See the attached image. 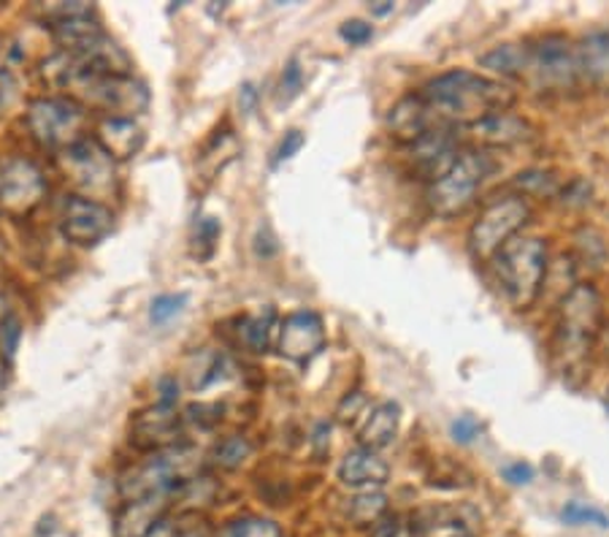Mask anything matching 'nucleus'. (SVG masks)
I'll return each mask as SVG.
<instances>
[{"label":"nucleus","instance_id":"obj_12","mask_svg":"<svg viewBox=\"0 0 609 537\" xmlns=\"http://www.w3.org/2000/svg\"><path fill=\"white\" fill-rule=\"evenodd\" d=\"M43 185L41 171L36 169L30 160H11L0 171V207L11 215H28L30 209H36L43 199Z\"/></svg>","mask_w":609,"mask_h":537},{"label":"nucleus","instance_id":"obj_45","mask_svg":"<svg viewBox=\"0 0 609 537\" xmlns=\"http://www.w3.org/2000/svg\"><path fill=\"white\" fill-rule=\"evenodd\" d=\"M173 537H211V535L203 527H198V529H184V533H179V535H173Z\"/></svg>","mask_w":609,"mask_h":537},{"label":"nucleus","instance_id":"obj_39","mask_svg":"<svg viewBox=\"0 0 609 537\" xmlns=\"http://www.w3.org/2000/svg\"><path fill=\"white\" fill-rule=\"evenodd\" d=\"M505 478L512 486H528L533 480V467L528 461H515V465L505 467Z\"/></svg>","mask_w":609,"mask_h":537},{"label":"nucleus","instance_id":"obj_3","mask_svg":"<svg viewBox=\"0 0 609 537\" xmlns=\"http://www.w3.org/2000/svg\"><path fill=\"white\" fill-rule=\"evenodd\" d=\"M493 269L515 310H528L539 299L547 275V245L539 237H515L496 252Z\"/></svg>","mask_w":609,"mask_h":537},{"label":"nucleus","instance_id":"obj_7","mask_svg":"<svg viewBox=\"0 0 609 537\" xmlns=\"http://www.w3.org/2000/svg\"><path fill=\"white\" fill-rule=\"evenodd\" d=\"M528 218H531V207H528L523 196H505V199L490 201L469 231L471 256L477 261H493L496 252L509 239L518 237Z\"/></svg>","mask_w":609,"mask_h":537},{"label":"nucleus","instance_id":"obj_29","mask_svg":"<svg viewBox=\"0 0 609 537\" xmlns=\"http://www.w3.org/2000/svg\"><path fill=\"white\" fill-rule=\"evenodd\" d=\"M515 185L523 190V196H539V199H545V196L550 199L558 193V179L547 171H523L515 179Z\"/></svg>","mask_w":609,"mask_h":537},{"label":"nucleus","instance_id":"obj_16","mask_svg":"<svg viewBox=\"0 0 609 537\" xmlns=\"http://www.w3.org/2000/svg\"><path fill=\"white\" fill-rule=\"evenodd\" d=\"M390 467L377 450L369 448H356L341 459L339 465V480L347 486V489H379V486L388 480Z\"/></svg>","mask_w":609,"mask_h":537},{"label":"nucleus","instance_id":"obj_14","mask_svg":"<svg viewBox=\"0 0 609 537\" xmlns=\"http://www.w3.org/2000/svg\"><path fill=\"white\" fill-rule=\"evenodd\" d=\"M171 505V494H147L139 499H126L114 518V537H152L163 524L166 510Z\"/></svg>","mask_w":609,"mask_h":537},{"label":"nucleus","instance_id":"obj_21","mask_svg":"<svg viewBox=\"0 0 609 537\" xmlns=\"http://www.w3.org/2000/svg\"><path fill=\"white\" fill-rule=\"evenodd\" d=\"M401 424V407L396 402H379L371 407L366 416L363 426H360V446L369 450H382L399 435Z\"/></svg>","mask_w":609,"mask_h":537},{"label":"nucleus","instance_id":"obj_18","mask_svg":"<svg viewBox=\"0 0 609 537\" xmlns=\"http://www.w3.org/2000/svg\"><path fill=\"white\" fill-rule=\"evenodd\" d=\"M580 79L599 90H609V28L590 30L575 47Z\"/></svg>","mask_w":609,"mask_h":537},{"label":"nucleus","instance_id":"obj_11","mask_svg":"<svg viewBox=\"0 0 609 537\" xmlns=\"http://www.w3.org/2000/svg\"><path fill=\"white\" fill-rule=\"evenodd\" d=\"M60 228H63L68 242L90 247L109 237L111 228H114V215L101 201L84 199V196H71L66 201Z\"/></svg>","mask_w":609,"mask_h":537},{"label":"nucleus","instance_id":"obj_20","mask_svg":"<svg viewBox=\"0 0 609 537\" xmlns=\"http://www.w3.org/2000/svg\"><path fill=\"white\" fill-rule=\"evenodd\" d=\"M437 117L431 115V109L426 107V101H422L420 96H407L401 98L399 103H396L393 109H390L388 115V128L393 131L399 139L403 141H418L422 133H428L431 128H437Z\"/></svg>","mask_w":609,"mask_h":537},{"label":"nucleus","instance_id":"obj_43","mask_svg":"<svg viewBox=\"0 0 609 537\" xmlns=\"http://www.w3.org/2000/svg\"><path fill=\"white\" fill-rule=\"evenodd\" d=\"M396 533H399V521L396 518H379L375 529H371V537H396Z\"/></svg>","mask_w":609,"mask_h":537},{"label":"nucleus","instance_id":"obj_17","mask_svg":"<svg viewBox=\"0 0 609 537\" xmlns=\"http://www.w3.org/2000/svg\"><path fill=\"white\" fill-rule=\"evenodd\" d=\"M469 131L477 141H482V145H490V147L523 145V141L533 139V133H537L531 122H528L526 117L515 115L512 109H509V112H496L485 117V120L475 122Z\"/></svg>","mask_w":609,"mask_h":537},{"label":"nucleus","instance_id":"obj_8","mask_svg":"<svg viewBox=\"0 0 609 537\" xmlns=\"http://www.w3.org/2000/svg\"><path fill=\"white\" fill-rule=\"evenodd\" d=\"M87 115L73 98H39L28 109V128L36 141L52 150H68L84 136Z\"/></svg>","mask_w":609,"mask_h":537},{"label":"nucleus","instance_id":"obj_22","mask_svg":"<svg viewBox=\"0 0 609 537\" xmlns=\"http://www.w3.org/2000/svg\"><path fill=\"white\" fill-rule=\"evenodd\" d=\"M52 36L54 41L66 49V52H79V49L92 44L98 36H103V30L101 24L90 20V14H87V17H71V20L52 22Z\"/></svg>","mask_w":609,"mask_h":537},{"label":"nucleus","instance_id":"obj_35","mask_svg":"<svg viewBox=\"0 0 609 537\" xmlns=\"http://www.w3.org/2000/svg\"><path fill=\"white\" fill-rule=\"evenodd\" d=\"M220 231H222V226L217 218L198 220L196 242H198V247H207V258L211 256V252H214V245H217V239H220Z\"/></svg>","mask_w":609,"mask_h":537},{"label":"nucleus","instance_id":"obj_4","mask_svg":"<svg viewBox=\"0 0 609 537\" xmlns=\"http://www.w3.org/2000/svg\"><path fill=\"white\" fill-rule=\"evenodd\" d=\"M203 454L196 446H171L158 450L152 459L136 467L133 473L122 480V497L139 499L147 494H173L182 486L192 484L196 473L201 470Z\"/></svg>","mask_w":609,"mask_h":537},{"label":"nucleus","instance_id":"obj_36","mask_svg":"<svg viewBox=\"0 0 609 537\" xmlns=\"http://www.w3.org/2000/svg\"><path fill=\"white\" fill-rule=\"evenodd\" d=\"M301 147H303V133L301 131H288L282 136V141L277 145V150H273L271 166H279V163H284V160L296 158Z\"/></svg>","mask_w":609,"mask_h":537},{"label":"nucleus","instance_id":"obj_44","mask_svg":"<svg viewBox=\"0 0 609 537\" xmlns=\"http://www.w3.org/2000/svg\"><path fill=\"white\" fill-rule=\"evenodd\" d=\"M393 11V3L390 0H382L379 6H371V17H388Z\"/></svg>","mask_w":609,"mask_h":537},{"label":"nucleus","instance_id":"obj_5","mask_svg":"<svg viewBox=\"0 0 609 537\" xmlns=\"http://www.w3.org/2000/svg\"><path fill=\"white\" fill-rule=\"evenodd\" d=\"M71 54V52H68ZM68 90H77V96L87 98L96 107L114 112L111 117H130L144 112L149 107V92L133 77H114V73H96L79 66L71 54V73L66 79Z\"/></svg>","mask_w":609,"mask_h":537},{"label":"nucleus","instance_id":"obj_46","mask_svg":"<svg viewBox=\"0 0 609 537\" xmlns=\"http://www.w3.org/2000/svg\"><path fill=\"white\" fill-rule=\"evenodd\" d=\"M605 407H607V416H609V388L605 391Z\"/></svg>","mask_w":609,"mask_h":537},{"label":"nucleus","instance_id":"obj_31","mask_svg":"<svg viewBox=\"0 0 609 537\" xmlns=\"http://www.w3.org/2000/svg\"><path fill=\"white\" fill-rule=\"evenodd\" d=\"M20 339H22L20 318H14V315H6V318L0 320V356H3L6 361H11V358L17 356Z\"/></svg>","mask_w":609,"mask_h":537},{"label":"nucleus","instance_id":"obj_13","mask_svg":"<svg viewBox=\"0 0 609 537\" xmlns=\"http://www.w3.org/2000/svg\"><path fill=\"white\" fill-rule=\"evenodd\" d=\"M326 348V326L312 310L290 312L279 326V354L296 364L312 361Z\"/></svg>","mask_w":609,"mask_h":537},{"label":"nucleus","instance_id":"obj_10","mask_svg":"<svg viewBox=\"0 0 609 537\" xmlns=\"http://www.w3.org/2000/svg\"><path fill=\"white\" fill-rule=\"evenodd\" d=\"M60 166H63L68 179L84 190V199L96 201L98 196L114 188V160L106 156L96 139L84 136L82 141L60 152Z\"/></svg>","mask_w":609,"mask_h":537},{"label":"nucleus","instance_id":"obj_34","mask_svg":"<svg viewBox=\"0 0 609 537\" xmlns=\"http://www.w3.org/2000/svg\"><path fill=\"white\" fill-rule=\"evenodd\" d=\"M480 431H482V424L477 421L475 416L456 418V421H452V426H450V435L456 437L461 446H469V442H475L477 437H480Z\"/></svg>","mask_w":609,"mask_h":537},{"label":"nucleus","instance_id":"obj_23","mask_svg":"<svg viewBox=\"0 0 609 537\" xmlns=\"http://www.w3.org/2000/svg\"><path fill=\"white\" fill-rule=\"evenodd\" d=\"M480 66L501 77H526L528 44H499L480 58Z\"/></svg>","mask_w":609,"mask_h":537},{"label":"nucleus","instance_id":"obj_25","mask_svg":"<svg viewBox=\"0 0 609 537\" xmlns=\"http://www.w3.org/2000/svg\"><path fill=\"white\" fill-rule=\"evenodd\" d=\"M273 320H277L273 307H263V310L250 315V318L241 324V337H244L247 348L254 350V354H266V348H269L271 329H273Z\"/></svg>","mask_w":609,"mask_h":537},{"label":"nucleus","instance_id":"obj_9","mask_svg":"<svg viewBox=\"0 0 609 537\" xmlns=\"http://www.w3.org/2000/svg\"><path fill=\"white\" fill-rule=\"evenodd\" d=\"M526 73L539 90L563 92L575 88L580 82V68H577V52L567 36L550 33L539 39L537 47H528Z\"/></svg>","mask_w":609,"mask_h":537},{"label":"nucleus","instance_id":"obj_41","mask_svg":"<svg viewBox=\"0 0 609 537\" xmlns=\"http://www.w3.org/2000/svg\"><path fill=\"white\" fill-rule=\"evenodd\" d=\"M254 107H258V90H254L252 82L241 84V90H239V109H241V115L250 117L254 112Z\"/></svg>","mask_w":609,"mask_h":537},{"label":"nucleus","instance_id":"obj_28","mask_svg":"<svg viewBox=\"0 0 609 537\" xmlns=\"http://www.w3.org/2000/svg\"><path fill=\"white\" fill-rule=\"evenodd\" d=\"M252 446L244 440V437H228L226 442H220V448L214 450V461L226 470H236V467L244 465L250 459Z\"/></svg>","mask_w":609,"mask_h":537},{"label":"nucleus","instance_id":"obj_32","mask_svg":"<svg viewBox=\"0 0 609 537\" xmlns=\"http://www.w3.org/2000/svg\"><path fill=\"white\" fill-rule=\"evenodd\" d=\"M301 88H303V71H301V66H298V60H290L282 71L279 96H282V101H293L298 92H301Z\"/></svg>","mask_w":609,"mask_h":537},{"label":"nucleus","instance_id":"obj_19","mask_svg":"<svg viewBox=\"0 0 609 537\" xmlns=\"http://www.w3.org/2000/svg\"><path fill=\"white\" fill-rule=\"evenodd\" d=\"M96 141L103 147V152L111 160H128L139 156L141 147H144V131L130 117H106L101 126H98Z\"/></svg>","mask_w":609,"mask_h":537},{"label":"nucleus","instance_id":"obj_1","mask_svg":"<svg viewBox=\"0 0 609 537\" xmlns=\"http://www.w3.org/2000/svg\"><path fill=\"white\" fill-rule=\"evenodd\" d=\"M420 98L439 126H475L496 112H509L515 103V90H509L499 79H488L482 73L456 68L431 79L420 90Z\"/></svg>","mask_w":609,"mask_h":537},{"label":"nucleus","instance_id":"obj_2","mask_svg":"<svg viewBox=\"0 0 609 537\" xmlns=\"http://www.w3.org/2000/svg\"><path fill=\"white\" fill-rule=\"evenodd\" d=\"M601 324H605V305L599 291L590 282H577L558 305L552 331V356L561 364L563 375L586 367L601 335Z\"/></svg>","mask_w":609,"mask_h":537},{"label":"nucleus","instance_id":"obj_15","mask_svg":"<svg viewBox=\"0 0 609 537\" xmlns=\"http://www.w3.org/2000/svg\"><path fill=\"white\" fill-rule=\"evenodd\" d=\"M179 416H177V407H152V410L141 412L139 418L133 421V429H130V442H133L136 448H144V450H163L177 446V437H179Z\"/></svg>","mask_w":609,"mask_h":537},{"label":"nucleus","instance_id":"obj_38","mask_svg":"<svg viewBox=\"0 0 609 537\" xmlns=\"http://www.w3.org/2000/svg\"><path fill=\"white\" fill-rule=\"evenodd\" d=\"M366 407H369V402H366L363 394H360V391L350 394V397H347L345 402L339 405V412H337L339 421L341 424H352L360 416V410H366Z\"/></svg>","mask_w":609,"mask_h":537},{"label":"nucleus","instance_id":"obj_37","mask_svg":"<svg viewBox=\"0 0 609 537\" xmlns=\"http://www.w3.org/2000/svg\"><path fill=\"white\" fill-rule=\"evenodd\" d=\"M17 92H20V84H17V77L9 71V68H0V115L9 112L17 101Z\"/></svg>","mask_w":609,"mask_h":537},{"label":"nucleus","instance_id":"obj_6","mask_svg":"<svg viewBox=\"0 0 609 537\" xmlns=\"http://www.w3.org/2000/svg\"><path fill=\"white\" fill-rule=\"evenodd\" d=\"M493 160L482 152H461L452 169L437 182H431L426 199L433 215L439 218H456L471 207L480 193L482 182L493 175Z\"/></svg>","mask_w":609,"mask_h":537},{"label":"nucleus","instance_id":"obj_40","mask_svg":"<svg viewBox=\"0 0 609 537\" xmlns=\"http://www.w3.org/2000/svg\"><path fill=\"white\" fill-rule=\"evenodd\" d=\"M160 388V402L163 407H177V399H179V382L177 378H163L158 382Z\"/></svg>","mask_w":609,"mask_h":537},{"label":"nucleus","instance_id":"obj_24","mask_svg":"<svg viewBox=\"0 0 609 537\" xmlns=\"http://www.w3.org/2000/svg\"><path fill=\"white\" fill-rule=\"evenodd\" d=\"M385 508H388V497H385L382 491L363 489L350 499L347 516H350L352 524H360V527H363V524H371V527H375L379 518H382Z\"/></svg>","mask_w":609,"mask_h":537},{"label":"nucleus","instance_id":"obj_30","mask_svg":"<svg viewBox=\"0 0 609 537\" xmlns=\"http://www.w3.org/2000/svg\"><path fill=\"white\" fill-rule=\"evenodd\" d=\"M184 305H188V294L158 296V299L152 301V307H149V320H152L154 326H166L184 310Z\"/></svg>","mask_w":609,"mask_h":537},{"label":"nucleus","instance_id":"obj_27","mask_svg":"<svg viewBox=\"0 0 609 537\" xmlns=\"http://www.w3.org/2000/svg\"><path fill=\"white\" fill-rule=\"evenodd\" d=\"M561 518L569 524V527L609 529V516L605 514V510L590 508V505H582V503H567V505H563Z\"/></svg>","mask_w":609,"mask_h":537},{"label":"nucleus","instance_id":"obj_26","mask_svg":"<svg viewBox=\"0 0 609 537\" xmlns=\"http://www.w3.org/2000/svg\"><path fill=\"white\" fill-rule=\"evenodd\" d=\"M222 537H282V529H279V524L271 521V518L244 516L228 524V527L222 529Z\"/></svg>","mask_w":609,"mask_h":537},{"label":"nucleus","instance_id":"obj_42","mask_svg":"<svg viewBox=\"0 0 609 537\" xmlns=\"http://www.w3.org/2000/svg\"><path fill=\"white\" fill-rule=\"evenodd\" d=\"M428 537H475V535H471L463 524L450 521V524H441V527L437 529H431V535Z\"/></svg>","mask_w":609,"mask_h":537},{"label":"nucleus","instance_id":"obj_33","mask_svg":"<svg viewBox=\"0 0 609 537\" xmlns=\"http://www.w3.org/2000/svg\"><path fill=\"white\" fill-rule=\"evenodd\" d=\"M339 36L347 41V44L363 47L366 41H371V36H375V28H371V24L363 22V20H350V22L341 24Z\"/></svg>","mask_w":609,"mask_h":537}]
</instances>
